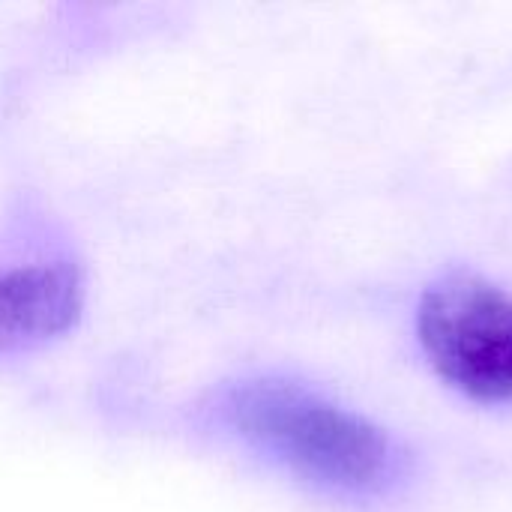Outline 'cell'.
I'll return each instance as SVG.
<instances>
[{
  "label": "cell",
  "mask_w": 512,
  "mask_h": 512,
  "mask_svg": "<svg viewBox=\"0 0 512 512\" xmlns=\"http://www.w3.org/2000/svg\"><path fill=\"white\" fill-rule=\"evenodd\" d=\"M222 411L240 438L315 483L369 489L390 468V441L375 423L300 384L243 381L225 396Z\"/></svg>",
  "instance_id": "6da1fadb"
},
{
  "label": "cell",
  "mask_w": 512,
  "mask_h": 512,
  "mask_svg": "<svg viewBox=\"0 0 512 512\" xmlns=\"http://www.w3.org/2000/svg\"><path fill=\"white\" fill-rule=\"evenodd\" d=\"M420 345L435 372L480 402L512 399V297L459 273L432 285L417 312Z\"/></svg>",
  "instance_id": "7a4b0ae2"
},
{
  "label": "cell",
  "mask_w": 512,
  "mask_h": 512,
  "mask_svg": "<svg viewBox=\"0 0 512 512\" xmlns=\"http://www.w3.org/2000/svg\"><path fill=\"white\" fill-rule=\"evenodd\" d=\"M84 276L75 264H24L0 270V354L33 351L75 327Z\"/></svg>",
  "instance_id": "3957f363"
}]
</instances>
